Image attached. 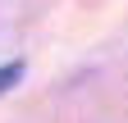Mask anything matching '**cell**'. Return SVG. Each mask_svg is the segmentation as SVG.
<instances>
[{
  "instance_id": "cell-1",
  "label": "cell",
  "mask_w": 128,
  "mask_h": 123,
  "mask_svg": "<svg viewBox=\"0 0 128 123\" xmlns=\"http://www.w3.org/2000/svg\"><path fill=\"white\" fill-rule=\"evenodd\" d=\"M18 78H23V64H0V96H5Z\"/></svg>"
}]
</instances>
